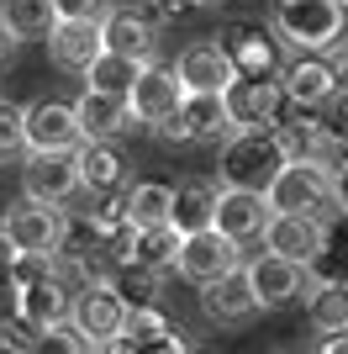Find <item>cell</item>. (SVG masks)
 <instances>
[{"instance_id": "9", "label": "cell", "mask_w": 348, "mask_h": 354, "mask_svg": "<svg viewBox=\"0 0 348 354\" xmlns=\"http://www.w3.org/2000/svg\"><path fill=\"white\" fill-rule=\"evenodd\" d=\"M153 133H159L164 143H222V138L232 133V117H227V106H222V95H195V90H185L180 111H174L164 127H153Z\"/></svg>"}, {"instance_id": "17", "label": "cell", "mask_w": 348, "mask_h": 354, "mask_svg": "<svg viewBox=\"0 0 348 354\" xmlns=\"http://www.w3.org/2000/svg\"><path fill=\"white\" fill-rule=\"evenodd\" d=\"M174 74H180V80H185V90H195V95H222V90L238 80V69H232V59L222 53L217 37H201V43L180 48Z\"/></svg>"}, {"instance_id": "29", "label": "cell", "mask_w": 348, "mask_h": 354, "mask_svg": "<svg viewBox=\"0 0 348 354\" xmlns=\"http://www.w3.org/2000/svg\"><path fill=\"white\" fill-rule=\"evenodd\" d=\"M53 0H0V27L11 32L16 43H43L53 32Z\"/></svg>"}, {"instance_id": "40", "label": "cell", "mask_w": 348, "mask_h": 354, "mask_svg": "<svg viewBox=\"0 0 348 354\" xmlns=\"http://www.w3.org/2000/svg\"><path fill=\"white\" fill-rule=\"evenodd\" d=\"M32 349V328L11 323V328H0V354H27Z\"/></svg>"}, {"instance_id": "8", "label": "cell", "mask_w": 348, "mask_h": 354, "mask_svg": "<svg viewBox=\"0 0 348 354\" xmlns=\"http://www.w3.org/2000/svg\"><path fill=\"white\" fill-rule=\"evenodd\" d=\"M180 101H185V80L174 74V64H143V74H137V85H132L127 106H132V122L137 127H164V122L180 111Z\"/></svg>"}, {"instance_id": "38", "label": "cell", "mask_w": 348, "mask_h": 354, "mask_svg": "<svg viewBox=\"0 0 348 354\" xmlns=\"http://www.w3.org/2000/svg\"><path fill=\"white\" fill-rule=\"evenodd\" d=\"M153 21H185V16L201 11V0H148Z\"/></svg>"}, {"instance_id": "24", "label": "cell", "mask_w": 348, "mask_h": 354, "mask_svg": "<svg viewBox=\"0 0 348 354\" xmlns=\"http://www.w3.org/2000/svg\"><path fill=\"white\" fill-rule=\"evenodd\" d=\"M201 312L211 317V323H248L253 312H259V296H253V286H248V270H227V275H217L211 286H201Z\"/></svg>"}, {"instance_id": "12", "label": "cell", "mask_w": 348, "mask_h": 354, "mask_svg": "<svg viewBox=\"0 0 348 354\" xmlns=\"http://www.w3.org/2000/svg\"><path fill=\"white\" fill-rule=\"evenodd\" d=\"M0 222H6L16 254H48V259L58 254V238H64V207H43V201H27V196H21Z\"/></svg>"}, {"instance_id": "4", "label": "cell", "mask_w": 348, "mask_h": 354, "mask_svg": "<svg viewBox=\"0 0 348 354\" xmlns=\"http://www.w3.org/2000/svg\"><path fill=\"white\" fill-rule=\"evenodd\" d=\"M269 212H296V217H338V185H333V169L322 159H301V164H285L280 180L269 185Z\"/></svg>"}, {"instance_id": "16", "label": "cell", "mask_w": 348, "mask_h": 354, "mask_svg": "<svg viewBox=\"0 0 348 354\" xmlns=\"http://www.w3.org/2000/svg\"><path fill=\"white\" fill-rule=\"evenodd\" d=\"M243 270H248V286H253V296H259V312L290 307V301L306 291V270H301V265H290V259H280V254H269V249H259L253 259H243Z\"/></svg>"}, {"instance_id": "15", "label": "cell", "mask_w": 348, "mask_h": 354, "mask_svg": "<svg viewBox=\"0 0 348 354\" xmlns=\"http://www.w3.org/2000/svg\"><path fill=\"white\" fill-rule=\"evenodd\" d=\"M322 238H327V222H317V217H296V212H275L259 243H264L269 254H280V259H290V265L311 270V259L322 254Z\"/></svg>"}, {"instance_id": "11", "label": "cell", "mask_w": 348, "mask_h": 354, "mask_svg": "<svg viewBox=\"0 0 348 354\" xmlns=\"http://www.w3.org/2000/svg\"><path fill=\"white\" fill-rule=\"evenodd\" d=\"M21 196L43 201V207H64L79 196V169L74 153H27L21 159Z\"/></svg>"}, {"instance_id": "28", "label": "cell", "mask_w": 348, "mask_h": 354, "mask_svg": "<svg viewBox=\"0 0 348 354\" xmlns=\"http://www.w3.org/2000/svg\"><path fill=\"white\" fill-rule=\"evenodd\" d=\"M306 323L322 339L348 328V281H306Z\"/></svg>"}, {"instance_id": "6", "label": "cell", "mask_w": 348, "mask_h": 354, "mask_svg": "<svg viewBox=\"0 0 348 354\" xmlns=\"http://www.w3.org/2000/svg\"><path fill=\"white\" fill-rule=\"evenodd\" d=\"M21 127H27V153H74L85 143L74 101H53V95H37L21 106Z\"/></svg>"}, {"instance_id": "2", "label": "cell", "mask_w": 348, "mask_h": 354, "mask_svg": "<svg viewBox=\"0 0 348 354\" xmlns=\"http://www.w3.org/2000/svg\"><path fill=\"white\" fill-rule=\"evenodd\" d=\"M269 27L290 53H333L348 37V6L343 0H275Z\"/></svg>"}, {"instance_id": "46", "label": "cell", "mask_w": 348, "mask_h": 354, "mask_svg": "<svg viewBox=\"0 0 348 354\" xmlns=\"http://www.w3.org/2000/svg\"><path fill=\"white\" fill-rule=\"evenodd\" d=\"M322 349H327V354H348V328L333 333V339H322Z\"/></svg>"}, {"instance_id": "27", "label": "cell", "mask_w": 348, "mask_h": 354, "mask_svg": "<svg viewBox=\"0 0 348 354\" xmlns=\"http://www.w3.org/2000/svg\"><path fill=\"white\" fill-rule=\"evenodd\" d=\"M174 259H180V233H174L169 222H159V227H132L127 254H122V265H143V270H159V275H169Z\"/></svg>"}, {"instance_id": "22", "label": "cell", "mask_w": 348, "mask_h": 354, "mask_svg": "<svg viewBox=\"0 0 348 354\" xmlns=\"http://www.w3.org/2000/svg\"><path fill=\"white\" fill-rule=\"evenodd\" d=\"M127 354H185V328L174 323L164 307H137L127 317V333H122Z\"/></svg>"}, {"instance_id": "21", "label": "cell", "mask_w": 348, "mask_h": 354, "mask_svg": "<svg viewBox=\"0 0 348 354\" xmlns=\"http://www.w3.org/2000/svg\"><path fill=\"white\" fill-rule=\"evenodd\" d=\"M269 196L259 191H227L222 185L217 196V233H227L232 243H253V238H264V227H269Z\"/></svg>"}, {"instance_id": "32", "label": "cell", "mask_w": 348, "mask_h": 354, "mask_svg": "<svg viewBox=\"0 0 348 354\" xmlns=\"http://www.w3.org/2000/svg\"><path fill=\"white\" fill-rule=\"evenodd\" d=\"M306 281H348V212L327 217V238H322V254L311 259Z\"/></svg>"}, {"instance_id": "39", "label": "cell", "mask_w": 348, "mask_h": 354, "mask_svg": "<svg viewBox=\"0 0 348 354\" xmlns=\"http://www.w3.org/2000/svg\"><path fill=\"white\" fill-rule=\"evenodd\" d=\"M322 127H327V133H343V138H348V90H338L333 101L322 106Z\"/></svg>"}, {"instance_id": "13", "label": "cell", "mask_w": 348, "mask_h": 354, "mask_svg": "<svg viewBox=\"0 0 348 354\" xmlns=\"http://www.w3.org/2000/svg\"><path fill=\"white\" fill-rule=\"evenodd\" d=\"M101 37L111 53H127L137 64H153V53H159V21H153V11H137V6H106Z\"/></svg>"}, {"instance_id": "3", "label": "cell", "mask_w": 348, "mask_h": 354, "mask_svg": "<svg viewBox=\"0 0 348 354\" xmlns=\"http://www.w3.org/2000/svg\"><path fill=\"white\" fill-rule=\"evenodd\" d=\"M222 53L232 59L238 74H253V80H280L290 48L280 43V32L269 27V16H227L217 27Z\"/></svg>"}, {"instance_id": "31", "label": "cell", "mask_w": 348, "mask_h": 354, "mask_svg": "<svg viewBox=\"0 0 348 354\" xmlns=\"http://www.w3.org/2000/svg\"><path fill=\"white\" fill-rule=\"evenodd\" d=\"M137 74H143V64H137V59H127V53H111V48H106L101 59L85 69V85L101 90V95H122V101H127L132 85H137Z\"/></svg>"}, {"instance_id": "1", "label": "cell", "mask_w": 348, "mask_h": 354, "mask_svg": "<svg viewBox=\"0 0 348 354\" xmlns=\"http://www.w3.org/2000/svg\"><path fill=\"white\" fill-rule=\"evenodd\" d=\"M285 148L275 143L269 127H232L222 138V153H217V180L227 191H259L269 196V185L280 180L285 169Z\"/></svg>"}, {"instance_id": "34", "label": "cell", "mask_w": 348, "mask_h": 354, "mask_svg": "<svg viewBox=\"0 0 348 354\" xmlns=\"http://www.w3.org/2000/svg\"><path fill=\"white\" fill-rule=\"evenodd\" d=\"M27 354H95V349H90V339L74 323H53V328H43V333H32Z\"/></svg>"}, {"instance_id": "44", "label": "cell", "mask_w": 348, "mask_h": 354, "mask_svg": "<svg viewBox=\"0 0 348 354\" xmlns=\"http://www.w3.org/2000/svg\"><path fill=\"white\" fill-rule=\"evenodd\" d=\"M333 185H338V212H348V169H333Z\"/></svg>"}, {"instance_id": "42", "label": "cell", "mask_w": 348, "mask_h": 354, "mask_svg": "<svg viewBox=\"0 0 348 354\" xmlns=\"http://www.w3.org/2000/svg\"><path fill=\"white\" fill-rule=\"evenodd\" d=\"M16 265V243H11V233H6V222H0V275Z\"/></svg>"}, {"instance_id": "33", "label": "cell", "mask_w": 348, "mask_h": 354, "mask_svg": "<svg viewBox=\"0 0 348 354\" xmlns=\"http://www.w3.org/2000/svg\"><path fill=\"white\" fill-rule=\"evenodd\" d=\"M111 286L122 291V301H127L132 312L137 307H159V296H164V275L159 270H143V265H116Z\"/></svg>"}, {"instance_id": "36", "label": "cell", "mask_w": 348, "mask_h": 354, "mask_svg": "<svg viewBox=\"0 0 348 354\" xmlns=\"http://www.w3.org/2000/svg\"><path fill=\"white\" fill-rule=\"evenodd\" d=\"M111 0H53V16L58 21H101Z\"/></svg>"}, {"instance_id": "19", "label": "cell", "mask_w": 348, "mask_h": 354, "mask_svg": "<svg viewBox=\"0 0 348 354\" xmlns=\"http://www.w3.org/2000/svg\"><path fill=\"white\" fill-rule=\"evenodd\" d=\"M285 101L280 80H253V74H238L227 90H222V106H227L232 127H269Z\"/></svg>"}, {"instance_id": "23", "label": "cell", "mask_w": 348, "mask_h": 354, "mask_svg": "<svg viewBox=\"0 0 348 354\" xmlns=\"http://www.w3.org/2000/svg\"><path fill=\"white\" fill-rule=\"evenodd\" d=\"M217 196H222V180H201V175L180 180L174 185V207H169V227L180 238L217 227Z\"/></svg>"}, {"instance_id": "35", "label": "cell", "mask_w": 348, "mask_h": 354, "mask_svg": "<svg viewBox=\"0 0 348 354\" xmlns=\"http://www.w3.org/2000/svg\"><path fill=\"white\" fill-rule=\"evenodd\" d=\"M27 159V127H21V106L0 101V164Z\"/></svg>"}, {"instance_id": "45", "label": "cell", "mask_w": 348, "mask_h": 354, "mask_svg": "<svg viewBox=\"0 0 348 354\" xmlns=\"http://www.w3.org/2000/svg\"><path fill=\"white\" fill-rule=\"evenodd\" d=\"M11 53H16V37L6 27H0V69H6V64H11Z\"/></svg>"}, {"instance_id": "48", "label": "cell", "mask_w": 348, "mask_h": 354, "mask_svg": "<svg viewBox=\"0 0 348 354\" xmlns=\"http://www.w3.org/2000/svg\"><path fill=\"white\" fill-rule=\"evenodd\" d=\"M343 6H348V0H343Z\"/></svg>"}, {"instance_id": "7", "label": "cell", "mask_w": 348, "mask_h": 354, "mask_svg": "<svg viewBox=\"0 0 348 354\" xmlns=\"http://www.w3.org/2000/svg\"><path fill=\"white\" fill-rule=\"evenodd\" d=\"M243 265V243H232L227 233L206 227V233H185L180 238V259H174V275L190 286H211L217 275Z\"/></svg>"}, {"instance_id": "26", "label": "cell", "mask_w": 348, "mask_h": 354, "mask_svg": "<svg viewBox=\"0 0 348 354\" xmlns=\"http://www.w3.org/2000/svg\"><path fill=\"white\" fill-rule=\"evenodd\" d=\"M74 117H79V133L85 138H122L132 133L137 122H132V106L122 101V95H101V90H79V101H74Z\"/></svg>"}, {"instance_id": "20", "label": "cell", "mask_w": 348, "mask_h": 354, "mask_svg": "<svg viewBox=\"0 0 348 354\" xmlns=\"http://www.w3.org/2000/svg\"><path fill=\"white\" fill-rule=\"evenodd\" d=\"M48 43V59L69 74H85L90 64L106 53V37H101V21H53V32L43 37Z\"/></svg>"}, {"instance_id": "47", "label": "cell", "mask_w": 348, "mask_h": 354, "mask_svg": "<svg viewBox=\"0 0 348 354\" xmlns=\"http://www.w3.org/2000/svg\"><path fill=\"white\" fill-rule=\"evenodd\" d=\"M311 354H327V349H311Z\"/></svg>"}, {"instance_id": "5", "label": "cell", "mask_w": 348, "mask_h": 354, "mask_svg": "<svg viewBox=\"0 0 348 354\" xmlns=\"http://www.w3.org/2000/svg\"><path fill=\"white\" fill-rule=\"evenodd\" d=\"M127 317H132V307L122 301V291H116L111 281L79 286L74 301H69V323L90 339V349H106L111 339H122V333H127Z\"/></svg>"}, {"instance_id": "18", "label": "cell", "mask_w": 348, "mask_h": 354, "mask_svg": "<svg viewBox=\"0 0 348 354\" xmlns=\"http://www.w3.org/2000/svg\"><path fill=\"white\" fill-rule=\"evenodd\" d=\"M269 133H275V143L285 148V159H290V164L322 159V143H327L322 111H311V106H296V101H280L275 122H269Z\"/></svg>"}, {"instance_id": "10", "label": "cell", "mask_w": 348, "mask_h": 354, "mask_svg": "<svg viewBox=\"0 0 348 354\" xmlns=\"http://www.w3.org/2000/svg\"><path fill=\"white\" fill-rule=\"evenodd\" d=\"M280 90H285V101L322 111V106L338 95V64H333V53H290L285 69H280Z\"/></svg>"}, {"instance_id": "43", "label": "cell", "mask_w": 348, "mask_h": 354, "mask_svg": "<svg viewBox=\"0 0 348 354\" xmlns=\"http://www.w3.org/2000/svg\"><path fill=\"white\" fill-rule=\"evenodd\" d=\"M333 64H338V90H348V43L333 48Z\"/></svg>"}, {"instance_id": "14", "label": "cell", "mask_w": 348, "mask_h": 354, "mask_svg": "<svg viewBox=\"0 0 348 354\" xmlns=\"http://www.w3.org/2000/svg\"><path fill=\"white\" fill-rule=\"evenodd\" d=\"M74 169H79V196L127 191V153L111 138H85V143L74 148Z\"/></svg>"}, {"instance_id": "41", "label": "cell", "mask_w": 348, "mask_h": 354, "mask_svg": "<svg viewBox=\"0 0 348 354\" xmlns=\"http://www.w3.org/2000/svg\"><path fill=\"white\" fill-rule=\"evenodd\" d=\"M322 164H327V169H348V138L343 133H327V143H322Z\"/></svg>"}, {"instance_id": "30", "label": "cell", "mask_w": 348, "mask_h": 354, "mask_svg": "<svg viewBox=\"0 0 348 354\" xmlns=\"http://www.w3.org/2000/svg\"><path fill=\"white\" fill-rule=\"evenodd\" d=\"M122 207H127L132 227H159V222H169L174 185H164V180H137V185L122 191Z\"/></svg>"}, {"instance_id": "25", "label": "cell", "mask_w": 348, "mask_h": 354, "mask_svg": "<svg viewBox=\"0 0 348 354\" xmlns=\"http://www.w3.org/2000/svg\"><path fill=\"white\" fill-rule=\"evenodd\" d=\"M69 301H74V291L58 270L43 275V281H32V286H21V328L43 333L53 323H69Z\"/></svg>"}, {"instance_id": "37", "label": "cell", "mask_w": 348, "mask_h": 354, "mask_svg": "<svg viewBox=\"0 0 348 354\" xmlns=\"http://www.w3.org/2000/svg\"><path fill=\"white\" fill-rule=\"evenodd\" d=\"M11 323H21V286H16V275L6 270V275H0V328H11Z\"/></svg>"}]
</instances>
